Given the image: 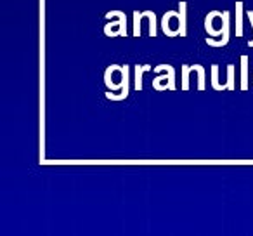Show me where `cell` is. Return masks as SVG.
I'll return each mask as SVG.
<instances>
[{"label":"cell","mask_w":253,"mask_h":236,"mask_svg":"<svg viewBox=\"0 0 253 236\" xmlns=\"http://www.w3.org/2000/svg\"><path fill=\"white\" fill-rule=\"evenodd\" d=\"M123 73H125V85H123L122 92H113L106 89L104 97L109 99V101H125L130 94V66L128 64H123Z\"/></svg>","instance_id":"cell-7"},{"label":"cell","mask_w":253,"mask_h":236,"mask_svg":"<svg viewBox=\"0 0 253 236\" xmlns=\"http://www.w3.org/2000/svg\"><path fill=\"white\" fill-rule=\"evenodd\" d=\"M109 23L104 25V35L113 37H126V14L122 11H109L104 16Z\"/></svg>","instance_id":"cell-1"},{"label":"cell","mask_w":253,"mask_h":236,"mask_svg":"<svg viewBox=\"0 0 253 236\" xmlns=\"http://www.w3.org/2000/svg\"><path fill=\"white\" fill-rule=\"evenodd\" d=\"M205 30H207L208 37L213 39H220L222 32H224V11H211L205 18Z\"/></svg>","instance_id":"cell-4"},{"label":"cell","mask_w":253,"mask_h":236,"mask_svg":"<svg viewBox=\"0 0 253 236\" xmlns=\"http://www.w3.org/2000/svg\"><path fill=\"white\" fill-rule=\"evenodd\" d=\"M191 70H193L198 77V91H205V87H207V84H205V68L201 66V64H193Z\"/></svg>","instance_id":"cell-14"},{"label":"cell","mask_w":253,"mask_h":236,"mask_svg":"<svg viewBox=\"0 0 253 236\" xmlns=\"http://www.w3.org/2000/svg\"><path fill=\"white\" fill-rule=\"evenodd\" d=\"M189 75H191V66L182 64V91L189 89Z\"/></svg>","instance_id":"cell-16"},{"label":"cell","mask_w":253,"mask_h":236,"mask_svg":"<svg viewBox=\"0 0 253 236\" xmlns=\"http://www.w3.org/2000/svg\"><path fill=\"white\" fill-rule=\"evenodd\" d=\"M162 30L167 37L175 39L180 37V16L179 11H167L162 16Z\"/></svg>","instance_id":"cell-5"},{"label":"cell","mask_w":253,"mask_h":236,"mask_svg":"<svg viewBox=\"0 0 253 236\" xmlns=\"http://www.w3.org/2000/svg\"><path fill=\"white\" fill-rule=\"evenodd\" d=\"M144 73H148L146 66H142V64H135V68H134V89L137 92L142 91V75Z\"/></svg>","instance_id":"cell-10"},{"label":"cell","mask_w":253,"mask_h":236,"mask_svg":"<svg viewBox=\"0 0 253 236\" xmlns=\"http://www.w3.org/2000/svg\"><path fill=\"white\" fill-rule=\"evenodd\" d=\"M158 77L153 80V89L155 91H175V70L170 64H158L153 68Z\"/></svg>","instance_id":"cell-2"},{"label":"cell","mask_w":253,"mask_h":236,"mask_svg":"<svg viewBox=\"0 0 253 236\" xmlns=\"http://www.w3.org/2000/svg\"><path fill=\"white\" fill-rule=\"evenodd\" d=\"M236 37H243V0L236 2Z\"/></svg>","instance_id":"cell-9"},{"label":"cell","mask_w":253,"mask_h":236,"mask_svg":"<svg viewBox=\"0 0 253 236\" xmlns=\"http://www.w3.org/2000/svg\"><path fill=\"white\" fill-rule=\"evenodd\" d=\"M104 85H106L108 91L122 92L123 85H125V73H123V66H120V64H109L104 71Z\"/></svg>","instance_id":"cell-3"},{"label":"cell","mask_w":253,"mask_h":236,"mask_svg":"<svg viewBox=\"0 0 253 236\" xmlns=\"http://www.w3.org/2000/svg\"><path fill=\"white\" fill-rule=\"evenodd\" d=\"M252 82H253V77H252Z\"/></svg>","instance_id":"cell-19"},{"label":"cell","mask_w":253,"mask_h":236,"mask_svg":"<svg viewBox=\"0 0 253 236\" xmlns=\"http://www.w3.org/2000/svg\"><path fill=\"white\" fill-rule=\"evenodd\" d=\"M248 56L243 54L241 56V89L243 91H248Z\"/></svg>","instance_id":"cell-11"},{"label":"cell","mask_w":253,"mask_h":236,"mask_svg":"<svg viewBox=\"0 0 253 236\" xmlns=\"http://www.w3.org/2000/svg\"><path fill=\"white\" fill-rule=\"evenodd\" d=\"M211 87L217 92H222L227 89V84H222L218 80V64H211Z\"/></svg>","instance_id":"cell-12"},{"label":"cell","mask_w":253,"mask_h":236,"mask_svg":"<svg viewBox=\"0 0 253 236\" xmlns=\"http://www.w3.org/2000/svg\"><path fill=\"white\" fill-rule=\"evenodd\" d=\"M179 16H180V37H187V2L180 0L179 2Z\"/></svg>","instance_id":"cell-8"},{"label":"cell","mask_w":253,"mask_h":236,"mask_svg":"<svg viewBox=\"0 0 253 236\" xmlns=\"http://www.w3.org/2000/svg\"><path fill=\"white\" fill-rule=\"evenodd\" d=\"M132 21H134V37H135V39H139V37H141V26H142L141 11L132 12Z\"/></svg>","instance_id":"cell-15"},{"label":"cell","mask_w":253,"mask_h":236,"mask_svg":"<svg viewBox=\"0 0 253 236\" xmlns=\"http://www.w3.org/2000/svg\"><path fill=\"white\" fill-rule=\"evenodd\" d=\"M146 19L149 23V37H156L158 35V26H156V21H158V16L153 11H144Z\"/></svg>","instance_id":"cell-13"},{"label":"cell","mask_w":253,"mask_h":236,"mask_svg":"<svg viewBox=\"0 0 253 236\" xmlns=\"http://www.w3.org/2000/svg\"><path fill=\"white\" fill-rule=\"evenodd\" d=\"M248 19H250V23H252V28H253V11H248ZM248 47H253V40L248 42Z\"/></svg>","instance_id":"cell-18"},{"label":"cell","mask_w":253,"mask_h":236,"mask_svg":"<svg viewBox=\"0 0 253 236\" xmlns=\"http://www.w3.org/2000/svg\"><path fill=\"white\" fill-rule=\"evenodd\" d=\"M227 89L229 91H234L236 84H234V64H229L227 66Z\"/></svg>","instance_id":"cell-17"},{"label":"cell","mask_w":253,"mask_h":236,"mask_svg":"<svg viewBox=\"0 0 253 236\" xmlns=\"http://www.w3.org/2000/svg\"><path fill=\"white\" fill-rule=\"evenodd\" d=\"M205 42L210 47H225L231 42V14L229 11H224V32H222V37L218 40H215L213 37H207Z\"/></svg>","instance_id":"cell-6"}]
</instances>
